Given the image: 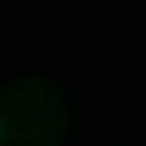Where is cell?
<instances>
[{"mask_svg": "<svg viewBox=\"0 0 146 146\" xmlns=\"http://www.w3.org/2000/svg\"><path fill=\"white\" fill-rule=\"evenodd\" d=\"M66 100L43 76H20L0 90V146H60Z\"/></svg>", "mask_w": 146, "mask_h": 146, "instance_id": "cell-1", "label": "cell"}]
</instances>
